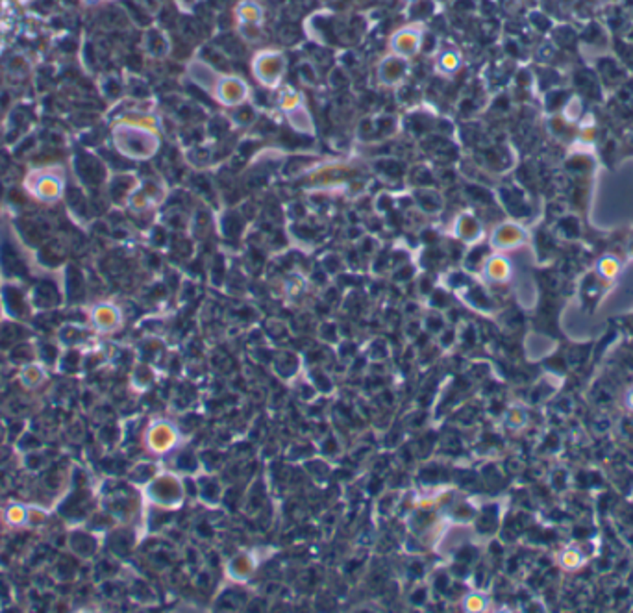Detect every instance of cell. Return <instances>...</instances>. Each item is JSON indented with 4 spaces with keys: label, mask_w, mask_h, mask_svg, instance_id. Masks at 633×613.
Listing matches in <instances>:
<instances>
[{
    "label": "cell",
    "mask_w": 633,
    "mask_h": 613,
    "mask_svg": "<svg viewBox=\"0 0 633 613\" xmlns=\"http://www.w3.org/2000/svg\"><path fill=\"white\" fill-rule=\"evenodd\" d=\"M559 561L565 569H578V567H581V563L585 561V556L581 554V551H578L576 546H569V549H565V551L561 552Z\"/></svg>",
    "instance_id": "cell-14"
},
{
    "label": "cell",
    "mask_w": 633,
    "mask_h": 613,
    "mask_svg": "<svg viewBox=\"0 0 633 613\" xmlns=\"http://www.w3.org/2000/svg\"><path fill=\"white\" fill-rule=\"evenodd\" d=\"M422 43V34L415 28H408V30L398 32L393 39V47H395V53L400 56L410 57L413 54H417V50L421 48Z\"/></svg>",
    "instance_id": "cell-7"
},
{
    "label": "cell",
    "mask_w": 633,
    "mask_h": 613,
    "mask_svg": "<svg viewBox=\"0 0 633 613\" xmlns=\"http://www.w3.org/2000/svg\"><path fill=\"white\" fill-rule=\"evenodd\" d=\"M48 378V373L47 369L39 364H25L19 371V382L22 384V387H27V390H37V387H41Z\"/></svg>",
    "instance_id": "cell-8"
},
{
    "label": "cell",
    "mask_w": 633,
    "mask_h": 613,
    "mask_svg": "<svg viewBox=\"0 0 633 613\" xmlns=\"http://www.w3.org/2000/svg\"><path fill=\"white\" fill-rule=\"evenodd\" d=\"M626 404H628V408H629V410H632V411H633V390H632V391H629L628 395H626Z\"/></svg>",
    "instance_id": "cell-18"
},
{
    "label": "cell",
    "mask_w": 633,
    "mask_h": 613,
    "mask_svg": "<svg viewBox=\"0 0 633 613\" xmlns=\"http://www.w3.org/2000/svg\"><path fill=\"white\" fill-rule=\"evenodd\" d=\"M459 65H461V57L457 56L456 53L448 50V53H445L439 57L437 69H439V73L443 74H454L457 69H459Z\"/></svg>",
    "instance_id": "cell-15"
},
{
    "label": "cell",
    "mask_w": 633,
    "mask_h": 613,
    "mask_svg": "<svg viewBox=\"0 0 633 613\" xmlns=\"http://www.w3.org/2000/svg\"><path fill=\"white\" fill-rule=\"evenodd\" d=\"M524 241V232L517 224H503L493 235L494 247L499 249H513Z\"/></svg>",
    "instance_id": "cell-9"
},
{
    "label": "cell",
    "mask_w": 633,
    "mask_h": 613,
    "mask_svg": "<svg viewBox=\"0 0 633 613\" xmlns=\"http://www.w3.org/2000/svg\"><path fill=\"white\" fill-rule=\"evenodd\" d=\"M459 232H461L463 237H471V234L478 232V224L471 217H463L459 221Z\"/></svg>",
    "instance_id": "cell-17"
},
{
    "label": "cell",
    "mask_w": 633,
    "mask_h": 613,
    "mask_svg": "<svg viewBox=\"0 0 633 613\" xmlns=\"http://www.w3.org/2000/svg\"><path fill=\"white\" fill-rule=\"evenodd\" d=\"M286 71V57L278 53H263L256 57L254 62V73L256 78L260 80L263 85H276L280 82L281 74Z\"/></svg>",
    "instance_id": "cell-3"
},
{
    "label": "cell",
    "mask_w": 633,
    "mask_h": 613,
    "mask_svg": "<svg viewBox=\"0 0 633 613\" xmlns=\"http://www.w3.org/2000/svg\"><path fill=\"white\" fill-rule=\"evenodd\" d=\"M405 71H408V65L402 57H387L380 67V80L391 85V83H396L404 78Z\"/></svg>",
    "instance_id": "cell-10"
},
{
    "label": "cell",
    "mask_w": 633,
    "mask_h": 613,
    "mask_svg": "<svg viewBox=\"0 0 633 613\" xmlns=\"http://www.w3.org/2000/svg\"><path fill=\"white\" fill-rule=\"evenodd\" d=\"M30 509L32 506L21 504V502H11L2 509V523L8 528L21 530L30 526Z\"/></svg>",
    "instance_id": "cell-6"
},
{
    "label": "cell",
    "mask_w": 633,
    "mask_h": 613,
    "mask_svg": "<svg viewBox=\"0 0 633 613\" xmlns=\"http://www.w3.org/2000/svg\"><path fill=\"white\" fill-rule=\"evenodd\" d=\"M85 2H89V4H95V2H99V0H85Z\"/></svg>",
    "instance_id": "cell-19"
},
{
    "label": "cell",
    "mask_w": 633,
    "mask_h": 613,
    "mask_svg": "<svg viewBox=\"0 0 633 613\" xmlns=\"http://www.w3.org/2000/svg\"><path fill=\"white\" fill-rule=\"evenodd\" d=\"M485 275H487L489 280L493 282H503L508 280L509 275H511V266L506 258H493L489 261L487 267H485Z\"/></svg>",
    "instance_id": "cell-11"
},
{
    "label": "cell",
    "mask_w": 633,
    "mask_h": 613,
    "mask_svg": "<svg viewBox=\"0 0 633 613\" xmlns=\"http://www.w3.org/2000/svg\"><path fill=\"white\" fill-rule=\"evenodd\" d=\"M213 93H215L217 100L223 106L235 108V106L243 104L246 97H249V85L243 80L234 78V76H223V78H218L217 83H215Z\"/></svg>",
    "instance_id": "cell-4"
},
{
    "label": "cell",
    "mask_w": 633,
    "mask_h": 613,
    "mask_svg": "<svg viewBox=\"0 0 633 613\" xmlns=\"http://www.w3.org/2000/svg\"><path fill=\"white\" fill-rule=\"evenodd\" d=\"M89 534H80V532H74L71 535V549H73L76 554H82V556H89L95 549V543H91V537H88Z\"/></svg>",
    "instance_id": "cell-13"
},
{
    "label": "cell",
    "mask_w": 633,
    "mask_h": 613,
    "mask_svg": "<svg viewBox=\"0 0 633 613\" xmlns=\"http://www.w3.org/2000/svg\"><path fill=\"white\" fill-rule=\"evenodd\" d=\"M89 319H91V326L99 333L115 332L123 322L119 308H115L113 304H97L89 312Z\"/></svg>",
    "instance_id": "cell-5"
},
{
    "label": "cell",
    "mask_w": 633,
    "mask_h": 613,
    "mask_svg": "<svg viewBox=\"0 0 633 613\" xmlns=\"http://www.w3.org/2000/svg\"><path fill=\"white\" fill-rule=\"evenodd\" d=\"M618 269H620V266H618V261L615 260L613 256H606V258H602L600 263H598V273H600L604 278H607V280L615 278L618 273Z\"/></svg>",
    "instance_id": "cell-16"
},
{
    "label": "cell",
    "mask_w": 633,
    "mask_h": 613,
    "mask_svg": "<svg viewBox=\"0 0 633 613\" xmlns=\"http://www.w3.org/2000/svg\"><path fill=\"white\" fill-rule=\"evenodd\" d=\"M115 146L119 152L130 158H151L158 149V135L152 130V125L123 120L113 130Z\"/></svg>",
    "instance_id": "cell-1"
},
{
    "label": "cell",
    "mask_w": 633,
    "mask_h": 613,
    "mask_svg": "<svg viewBox=\"0 0 633 613\" xmlns=\"http://www.w3.org/2000/svg\"><path fill=\"white\" fill-rule=\"evenodd\" d=\"M27 191L39 202L53 204L60 200L65 189V177L62 169L47 167L39 171H32L25 182Z\"/></svg>",
    "instance_id": "cell-2"
},
{
    "label": "cell",
    "mask_w": 633,
    "mask_h": 613,
    "mask_svg": "<svg viewBox=\"0 0 633 613\" xmlns=\"http://www.w3.org/2000/svg\"><path fill=\"white\" fill-rule=\"evenodd\" d=\"M237 15L244 25L254 27V25H260L261 21V8L258 4H254V2H244V4L239 6Z\"/></svg>",
    "instance_id": "cell-12"
}]
</instances>
